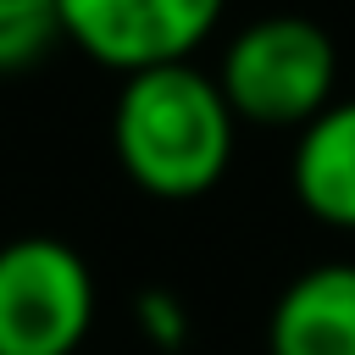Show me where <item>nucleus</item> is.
<instances>
[{"label":"nucleus","mask_w":355,"mask_h":355,"mask_svg":"<svg viewBox=\"0 0 355 355\" xmlns=\"http://www.w3.org/2000/svg\"><path fill=\"white\" fill-rule=\"evenodd\" d=\"M239 116L227 111L216 72L194 61L128 72L111 105V155L150 200H200L233 166Z\"/></svg>","instance_id":"obj_1"},{"label":"nucleus","mask_w":355,"mask_h":355,"mask_svg":"<svg viewBox=\"0 0 355 355\" xmlns=\"http://www.w3.org/2000/svg\"><path fill=\"white\" fill-rule=\"evenodd\" d=\"M338 44L322 22L300 11H272L244 22L216 67V89L227 111L250 128H305L333 105Z\"/></svg>","instance_id":"obj_2"},{"label":"nucleus","mask_w":355,"mask_h":355,"mask_svg":"<svg viewBox=\"0 0 355 355\" xmlns=\"http://www.w3.org/2000/svg\"><path fill=\"white\" fill-rule=\"evenodd\" d=\"M94 272L55 233L0 244V355H78L94 327Z\"/></svg>","instance_id":"obj_3"},{"label":"nucleus","mask_w":355,"mask_h":355,"mask_svg":"<svg viewBox=\"0 0 355 355\" xmlns=\"http://www.w3.org/2000/svg\"><path fill=\"white\" fill-rule=\"evenodd\" d=\"M67 44L111 72L189 61L222 22L227 0H55Z\"/></svg>","instance_id":"obj_4"},{"label":"nucleus","mask_w":355,"mask_h":355,"mask_svg":"<svg viewBox=\"0 0 355 355\" xmlns=\"http://www.w3.org/2000/svg\"><path fill=\"white\" fill-rule=\"evenodd\" d=\"M266 355H355V261H316L272 300Z\"/></svg>","instance_id":"obj_5"},{"label":"nucleus","mask_w":355,"mask_h":355,"mask_svg":"<svg viewBox=\"0 0 355 355\" xmlns=\"http://www.w3.org/2000/svg\"><path fill=\"white\" fill-rule=\"evenodd\" d=\"M288 189L305 216L355 233V100H333L300 128L288 155Z\"/></svg>","instance_id":"obj_6"},{"label":"nucleus","mask_w":355,"mask_h":355,"mask_svg":"<svg viewBox=\"0 0 355 355\" xmlns=\"http://www.w3.org/2000/svg\"><path fill=\"white\" fill-rule=\"evenodd\" d=\"M61 39L55 0H0V78L33 72Z\"/></svg>","instance_id":"obj_7"},{"label":"nucleus","mask_w":355,"mask_h":355,"mask_svg":"<svg viewBox=\"0 0 355 355\" xmlns=\"http://www.w3.org/2000/svg\"><path fill=\"white\" fill-rule=\"evenodd\" d=\"M133 322H139L144 344L161 349V355H178V349L189 344V305H183L172 288H161V283H150V288L133 300Z\"/></svg>","instance_id":"obj_8"}]
</instances>
